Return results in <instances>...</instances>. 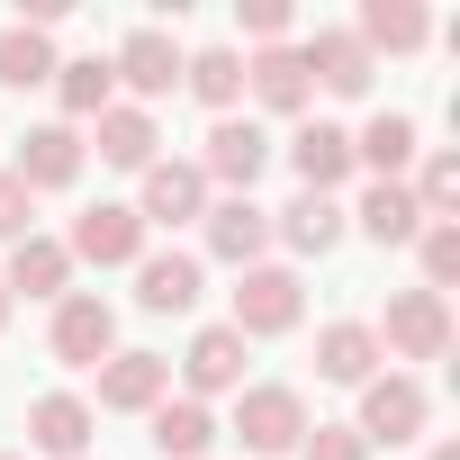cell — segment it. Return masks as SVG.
I'll return each mask as SVG.
<instances>
[{
  "mask_svg": "<svg viewBox=\"0 0 460 460\" xmlns=\"http://www.w3.org/2000/svg\"><path fill=\"white\" fill-rule=\"evenodd\" d=\"M370 334H379V361H442V352H451V298H433V289H397L388 316H379Z\"/></svg>",
  "mask_w": 460,
  "mask_h": 460,
  "instance_id": "1",
  "label": "cell"
},
{
  "mask_svg": "<svg viewBox=\"0 0 460 460\" xmlns=\"http://www.w3.org/2000/svg\"><path fill=\"white\" fill-rule=\"evenodd\" d=\"M307 316V289H298V271H280V262H253L244 280H235V316H226V325H235L244 343H271V334H289Z\"/></svg>",
  "mask_w": 460,
  "mask_h": 460,
  "instance_id": "2",
  "label": "cell"
},
{
  "mask_svg": "<svg viewBox=\"0 0 460 460\" xmlns=\"http://www.w3.org/2000/svg\"><path fill=\"white\" fill-rule=\"evenodd\" d=\"M424 424H433L424 379L388 370V379H370V388H361V424H352V433H361L370 451H379V442H388V451H397V442H424Z\"/></svg>",
  "mask_w": 460,
  "mask_h": 460,
  "instance_id": "3",
  "label": "cell"
},
{
  "mask_svg": "<svg viewBox=\"0 0 460 460\" xmlns=\"http://www.w3.org/2000/svg\"><path fill=\"white\" fill-rule=\"evenodd\" d=\"M55 361L64 370H100L109 352H118V307L100 298V289H73V298H55Z\"/></svg>",
  "mask_w": 460,
  "mask_h": 460,
  "instance_id": "4",
  "label": "cell"
},
{
  "mask_svg": "<svg viewBox=\"0 0 460 460\" xmlns=\"http://www.w3.org/2000/svg\"><path fill=\"white\" fill-rule=\"evenodd\" d=\"M235 433H244V451L253 460H280V451H298L307 442V397L298 388H244V406H235Z\"/></svg>",
  "mask_w": 460,
  "mask_h": 460,
  "instance_id": "5",
  "label": "cell"
},
{
  "mask_svg": "<svg viewBox=\"0 0 460 460\" xmlns=\"http://www.w3.org/2000/svg\"><path fill=\"white\" fill-rule=\"evenodd\" d=\"M271 172V136L253 118H217L208 127V154H199V181H226V199H253V181Z\"/></svg>",
  "mask_w": 460,
  "mask_h": 460,
  "instance_id": "6",
  "label": "cell"
},
{
  "mask_svg": "<svg viewBox=\"0 0 460 460\" xmlns=\"http://www.w3.org/2000/svg\"><path fill=\"white\" fill-rule=\"evenodd\" d=\"M73 262H100V271H127V262H145V217L136 208H82L73 217V244H64Z\"/></svg>",
  "mask_w": 460,
  "mask_h": 460,
  "instance_id": "7",
  "label": "cell"
},
{
  "mask_svg": "<svg viewBox=\"0 0 460 460\" xmlns=\"http://www.w3.org/2000/svg\"><path fill=\"white\" fill-rule=\"evenodd\" d=\"M208 253L217 262H235V271H253L262 253H271V208L262 199H208Z\"/></svg>",
  "mask_w": 460,
  "mask_h": 460,
  "instance_id": "8",
  "label": "cell"
},
{
  "mask_svg": "<svg viewBox=\"0 0 460 460\" xmlns=\"http://www.w3.org/2000/svg\"><path fill=\"white\" fill-rule=\"evenodd\" d=\"M172 397V361L163 352H109L100 361V406L109 415H154Z\"/></svg>",
  "mask_w": 460,
  "mask_h": 460,
  "instance_id": "9",
  "label": "cell"
},
{
  "mask_svg": "<svg viewBox=\"0 0 460 460\" xmlns=\"http://www.w3.org/2000/svg\"><path fill=\"white\" fill-rule=\"evenodd\" d=\"M298 64H307V82H316V91H334V100H361V91H370V73H379V64L361 55V37H352V28H316V37L298 46Z\"/></svg>",
  "mask_w": 460,
  "mask_h": 460,
  "instance_id": "10",
  "label": "cell"
},
{
  "mask_svg": "<svg viewBox=\"0 0 460 460\" xmlns=\"http://www.w3.org/2000/svg\"><path fill=\"white\" fill-rule=\"evenodd\" d=\"M82 163H91V145H82V127H64V118L19 136V181H28V190H73Z\"/></svg>",
  "mask_w": 460,
  "mask_h": 460,
  "instance_id": "11",
  "label": "cell"
},
{
  "mask_svg": "<svg viewBox=\"0 0 460 460\" xmlns=\"http://www.w3.org/2000/svg\"><path fill=\"white\" fill-rule=\"evenodd\" d=\"M289 172H298V190H307V199H334V190L352 181V136H343V127H325V118H307V127L289 136Z\"/></svg>",
  "mask_w": 460,
  "mask_h": 460,
  "instance_id": "12",
  "label": "cell"
},
{
  "mask_svg": "<svg viewBox=\"0 0 460 460\" xmlns=\"http://www.w3.org/2000/svg\"><path fill=\"white\" fill-rule=\"evenodd\" d=\"M181 379H190L199 406L226 397V388H244V334H235V325H199L190 352H181Z\"/></svg>",
  "mask_w": 460,
  "mask_h": 460,
  "instance_id": "13",
  "label": "cell"
},
{
  "mask_svg": "<svg viewBox=\"0 0 460 460\" xmlns=\"http://www.w3.org/2000/svg\"><path fill=\"white\" fill-rule=\"evenodd\" d=\"M109 73H118V82L136 91V109H145V100H163V91H181V46H172L163 28H136V37H127L118 55H109Z\"/></svg>",
  "mask_w": 460,
  "mask_h": 460,
  "instance_id": "14",
  "label": "cell"
},
{
  "mask_svg": "<svg viewBox=\"0 0 460 460\" xmlns=\"http://www.w3.org/2000/svg\"><path fill=\"white\" fill-rule=\"evenodd\" d=\"M136 217H145V226H190V217H208V181H199V163H145Z\"/></svg>",
  "mask_w": 460,
  "mask_h": 460,
  "instance_id": "15",
  "label": "cell"
},
{
  "mask_svg": "<svg viewBox=\"0 0 460 460\" xmlns=\"http://www.w3.org/2000/svg\"><path fill=\"white\" fill-rule=\"evenodd\" d=\"M244 91L271 109V118H298L307 100H316V82H307V64H298V46H262L253 64H244Z\"/></svg>",
  "mask_w": 460,
  "mask_h": 460,
  "instance_id": "16",
  "label": "cell"
},
{
  "mask_svg": "<svg viewBox=\"0 0 460 460\" xmlns=\"http://www.w3.org/2000/svg\"><path fill=\"white\" fill-rule=\"evenodd\" d=\"M0 289L10 298H73V253L55 235H28V244H10V280Z\"/></svg>",
  "mask_w": 460,
  "mask_h": 460,
  "instance_id": "17",
  "label": "cell"
},
{
  "mask_svg": "<svg viewBox=\"0 0 460 460\" xmlns=\"http://www.w3.org/2000/svg\"><path fill=\"white\" fill-rule=\"evenodd\" d=\"M91 127H100V136H91V145H100V163H118V172H145V163H154V145H163V136H154V109H136V100H109Z\"/></svg>",
  "mask_w": 460,
  "mask_h": 460,
  "instance_id": "18",
  "label": "cell"
},
{
  "mask_svg": "<svg viewBox=\"0 0 460 460\" xmlns=\"http://www.w3.org/2000/svg\"><path fill=\"white\" fill-rule=\"evenodd\" d=\"M136 307L190 316V307H199V253H145V262H136Z\"/></svg>",
  "mask_w": 460,
  "mask_h": 460,
  "instance_id": "19",
  "label": "cell"
},
{
  "mask_svg": "<svg viewBox=\"0 0 460 460\" xmlns=\"http://www.w3.org/2000/svg\"><path fill=\"white\" fill-rule=\"evenodd\" d=\"M316 379H334V388H370V379H379V334L352 325V316L325 325V334H316Z\"/></svg>",
  "mask_w": 460,
  "mask_h": 460,
  "instance_id": "20",
  "label": "cell"
},
{
  "mask_svg": "<svg viewBox=\"0 0 460 460\" xmlns=\"http://www.w3.org/2000/svg\"><path fill=\"white\" fill-rule=\"evenodd\" d=\"M91 424H100V415H91L82 397H37V406H28V442H37L46 460H91Z\"/></svg>",
  "mask_w": 460,
  "mask_h": 460,
  "instance_id": "21",
  "label": "cell"
},
{
  "mask_svg": "<svg viewBox=\"0 0 460 460\" xmlns=\"http://www.w3.org/2000/svg\"><path fill=\"white\" fill-rule=\"evenodd\" d=\"M352 37H361V55L379 64V55H415V46L433 37V19L415 10V0H361V28H352Z\"/></svg>",
  "mask_w": 460,
  "mask_h": 460,
  "instance_id": "22",
  "label": "cell"
},
{
  "mask_svg": "<svg viewBox=\"0 0 460 460\" xmlns=\"http://www.w3.org/2000/svg\"><path fill=\"white\" fill-rule=\"evenodd\" d=\"M181 82H190L199 109L235 118V100H244V55H235V46H199V55H181Z\"/></svg>",
  "mask_w": 460,
  "mask_h": 460,
  "instance_id": "23",
  "label": "cell"
},
{
  "mask_svg": "<svg viewBox=\"0 0 460 460\" xmlns=\"http://www.w3.org/2000/svg\"><path fill=\"white\" fill-rule=\"evenodd\" d=\"M271 244H289V253H334V244H343V208L298 190L289 208H271Z\"/></svg>",
  "mask_w": 460,
  "mask_h": 460,
  "instance_id": "24",
  "label": "cell"
},
{
  "mask_svg": "<svg viewBox=\"0 0 460 460\" xmlns=\"http://www.w3.org/2000/svg\"><path fill=\"white\" fill-rule=\"evenodd\" d=\"M352 217H361V235H370V244H415V235H424V208H415L406 181H370Z\"/></svg>",
  "mask_w": 460,
  "mask_h": 460,
  "instance_id": "25",
  "label": "cell"
},
{
  "mask_svg": "<svg viewBox=\"0 0 460 460\" xmlns=\"http://www.w3.org/2000/svg\"><path fill=\"white\" fill-rule=\"evenodd\" d=\"M415 163V118H397V109H379L361 136H352V172H379V181H397Z\"/></svg>",
  "mask_w": 460,
  "mask_h": 460,
  "instance_id": "26",
  "label": "cell"
},
{
  "mask_svg": "<svg viewBox=\"0 0 460 460\" xmlns=\"http://www.w3.org/2000/svg\"><path fill=\"white\" fill-rule=\"evenodd\" d=\"M208 442H217V415L199 397H163L154 406V451L163 460H208Z\"/></svg>",
  "mask_w": 460,
  "mask_h": 460,
  "instance_id": "27",
  "label": "cell"
},
{
  "mask_svg": "<svg viewBox=\"0 0 460 460\" xmlns=\"http://www.w3.org/2000/svg\"><path fill=\"white\" fill-rule=\"evenodd\" d=\"M55 100H64V127H73V118H100V109L118 100V73H109V55L55 64Z\"/></svg>",
  "mask_w": 460,
  "mask_h": 460,
  "instance_id": "28",
  "label": "cell"
},
{
  "mask_svg": "<svg viewBox=\"0 0 460 460\" xmlns=\"http://www.w3.org/2000/svg\"><path fill=\"white\" fill-rule=\"evenodd\" d=\"M55 82V37L46 28H0V91H37Z\"/></svg>",
  "mask_w": 460,
  "mask_h": 460,
  "instance_id": "29",
  "label": "cell"
},
{
  "mask_svg": "<svg viewBox=\"0 0 460 460\" xmlns=\"http://www.w3.org/2000/svg\"><path fill=\"white\" fill-rule=\"evenodd\" d=\"M406 190H415L424 226H451V208H460V154H424V172H415Z\"/></svg>",
  "mask_w": 460,
  "mask_h": 460,
  "instance_id": "30",
  "label": "cell"
},
{
  "mask_svg": "<svg viewBox=\"0 0 460 460\" xmlns=\"http://www.w3.org/2000/svg\"><path fill=\"white\" fill-rule=\"evenodd\" d=\"M415 262H424V289L442 298V289L460 280V226H424V235H415Z\"/></svg>",
  "mask_w": 460,
  "mask_h": 460,
  "instance_id": "31",
  "label": "cell"
},
{
  "mask_svg": "<svg viewBox=\"0 0 460 460\" xmlns=\"http://www.w3.org/2000/svg\"><path fill=\"white\" fill-rule=\"evenodd\" d=\"M28 217H37V190L19 172H0V244H28Z\"/></svg>",
  "mask_w": 460,
  "mask_h": 460,
  "instance_id": "32",
  "label": "cell"
},
{
  "mask_svg": "<svg viewBox=\"0 0 460 460\" xmlns=\"http://www.w3.org/2000/svg\"><path fill=\"white\" fill-rule=\"evenodd\" d=\"M298 460H370V442H361L352 424H307V442H298Z\"/></svg>",
  "mask_w": 460,
  "mask_h": 460,
  "instance_id": "33",
  "label": "cell"
},
{
  "mask_svg": "<svg viewBox=\"0 0 460 460\" xmlns=\"http://www.w3.org/2000/svg\"><path fill=\"white\" fill-rule=\"evenodd\" d=\"M235 19H244V37L280 46V37H289V0H235Z\"/></svg>",
  "mask_w": 460,
  "mask_h": 460,
  "instance_id": "34",
  "label": "cell"
},
{
  "mask_svg": "<svg viewBox=\"0 0 460 460\" xmlns=\"http://www.w3.org/2000/svg\"><path fill=\"white\" fill-rule=\"evenodd\" d=\"M433 460H460V442H433Z\"/></svg>",
  "mask_w": 460,
  "mask_h": 460,
  "instance_id": "35",
  "label": "cell"
},
{
  "mask_svg": "<svg viewBox=\"0 0 460 460\" xmlns=\"http://www.w3.org/2000/svg\"><path fill=\"white\" fill-rule=\"evenodd\" d=\"M0 325H10V289H0Z\"/></svg>",
  "mask_w": 460,
  "mask_h": 460,
  "instance_id": "36",
  "label": "cell"
},
{
  "mask_svg": "<svg viewBox=\"0 0 460 460\" xmlns=\"http://www.w3.org/2000/svg\"><path fill=\"white\" fill-rule=\"evenodd\" d=\"M0 460H19V451H0Z\"/></svg>",
  "mask_w": 460,
  "mask_h": 460,
  "instance_id": "37",
  "label": "cell"
}]
</instances>
